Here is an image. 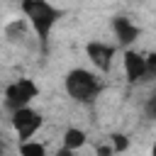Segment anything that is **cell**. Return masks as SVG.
I'll use <instances>...</instances> for the list:
<instances>
[{"label": "cell", "mask_w": 156, "mask_h": 156, "mask_svg": "<svg viewBox=\"0 0 156 156\" xmlns=\"http://www.w3.org/2000/svg\"><path fill=\"white\" fill-rule=\"evenodd\" d=\"M20 10H22L24 20L29 22L32 32L39 37L41 49L46 51V46H49V37H51V29H54L56 22L61 20L63 10H58V7L51 5L49 0H22V2H20Z\"/></svg>", "instance_id": "1"}, {"label": "cell", "mask_w": 156, "mask_h": 156, "mask_svg": "<svg viewBox=\"0 0 156 156\" xmlns=\"http://www.w3.org/2000/svg\"><path fill=\"white\" fill-rule=\"evenodd\" d=\"M66 93L80 102V105H93L98 100V95L102 93V80L98 78V73L88 71V68H73L66 73Z\"/></svg>", "instance_id": "2"}, {"label": "cell", "mask_w": 156, "mask_h": 156, "mask_svg": "<svg viewBox=\"0 0 156 156\" xmlns=\"http://www.w3.org/2000/svg\"><path fill=\"white\" fill-rule=\"evenodd\" d=\"M37 95H39V85L32 78H17L15 83L5 88V107L15 112L20 107H27Z\"/></svg>", "instance_id": "3"}, {"label": "cell", "mask_w": 156, "mask_h": 156, "mask_svg": "<svg viewBox=\"0 0 156 156\" xmlns=\"http://www.w3.org/2000/svg\"><path fill=\"white\" fill-rule=\"evenodd\" d=\"M10 124H12L15 134H17V139L20 141H27V139H34V134L39 132L41 115L27 105V107H20V110L10 112Z\"/></svg>", "instance_id": "4"}, {"label": "cell", "mask_w": 156, "mask_h": 156, "mask_svg": "<svg viewBox=\"0 0 156 156\" xmlns=\"http://www.w3.org/2000/svg\"><path fill=\"white\" fill-rule=\"evenodd\" d=\"M115 51H117L115 44H107V41H100V39H90V41L85 44V54H88L90 63H93L100 73H107V71L112 68Z\"/></svg>", "instance_id": "5"}, {"label": "cell", "mask_w": 156, "mask_h": 156, "mask_svg": "<svg viewBox=\"0 0 156 156\" xmlns=\"http://www.w3.org/2000/svg\"><path fill=\"white\" fill-rule=\"evenodd\" d=\"M122 61H124V76H127L129 83H136V80L149 76V66H146V56L144 54H139L134 49H127Z\"/></svg>", "instance_id": "6"}, {"label": "cell", "mask_w": 156, "mask_h": 156, "mask_svg": "<svg viewBox=\"0 0 156 156\" xmlns=\"http://www.w3.org/2000/svg\"><path fill=\"white\" fill-rule=\"evenodd\" d=\"M112 29H115L117 46H129V44H134L136 37L141 34V29H139L129 17H115V20H112Z\"/></svg>", "instance_id": "7"}, {"label": "cell", "mask_w": 156, "mask_h": 156, "mask_svg": "<svg viewBox=\"0 0 156 156\" xmlns=\"http://www.w3.org/2000/svg\"><path fill=\"white\" fill-rule=\"evenodd\" d=\"M85 141H88V134H85L83 129H78V127H68V129L63 132V146H66V149H71V151L83 149V146H85Z\"/></svg>", "instance_id": "8"}, {"label": "cell", "mask_w": 156, "mask_h": 156, "mask_svg": "<svg viewBox=\"0 0 156 156\" xmlns=\"http://www.w3.org/2000/svg\"><path fill=\"white\" fill-rule=\"evenodd\" d=\"M27 27H29L27 20H12V22H7V27H5V37H7L10 41H20V39L27 34Z\"/></svg>", "instance_id": "9"}, {"label": "cell", "mask_w": 156, "mask_h": 156, "mask_svg": "<svg viewBox=\"0 0 156 156\" xmlns=\"http://www.w3.org/2000/svg\"><path fill=\"white\" fill-rule=\"evenodd\" d=\"M20 156H46V146L37 139L20 141Z\"/></svg>", "instance_id": "10"}, {"label": "cell", "mask_w": 156, "mask_h": 156, "mask_svg": "<svg viewBox=\"0 0 156 156\" xmlns=\"http://www.w3.org/2000/svg\"><path fill=\"white\" fill-rule=\"evenodd\" d=\"M110 144L115 146V154H124V151L129 149V136L122 134V132H117V134L110 136Z\"/></svg>", "instance_id": "11"}, {"label": "cell", "mask_w": 156, "mask_h": 156, "mask_svg": "<svg viewBox=\"0 0 156 156\" xmlns=\"http://www.w3.org/2000/svg\"><path fill=\"white\" fill-rule=\"evenodd\" d=\"M144 112H146V117L156 119V88L149 93V98H146V102H144Z\"/></svg>", "instance_id": "12"}, {"label": "cell", "mask_w": 156, "mask_h": 156, "mask_svg": "<svg viewBox=\"0 0 156 156\" xmlns=\"http://www.w3.org/2000/svg\"><path fill=\"white\" fill-rule=\"evenodd\" d=\"M95 154H98V156H115V146H112V144H100V146L95 149Z\"/></svg>", "instance_id": "13"}, {"label": "cell", "mask_w": 156, "mask_h": 156, "mask_svg": "<svg viewBox=\"0 0 156 156\" xmlns=\"http://www.w3.org/2000/svg\"><path fill=\"white\" fill-rule=\"evenodd\" d=\"M146 66H149V76L156 78V54H146Z\"/></svg>", "instance_id": "14"}, {"label": "cell", "mask_w": 156, "mask_h": 156, "mask_svg": "<svg viewBox=\"0 0 156 156\" xmlns=\"http://www.w3.org/2000/svg\"><path fill=\"white\" fill-rule=\"evenodd\" d=\"M54 156H76V151H71V149H66V146H63V149H58Z\"/></svg>", "instance_id": "15"}, {"label": "cell", "mask_w": 156, "mask_h": 156, "mask_svg": "<svg viewBox=\"0 0 156 156\" xmlns=\"http://www.w3.org/2000/svg\"><path fill=\"white\" fill-rule=\"evenodd\" d=\"M151 156H156V141L151 144Z\"/></svg>", "instance_id": "16"}]
</instances>
